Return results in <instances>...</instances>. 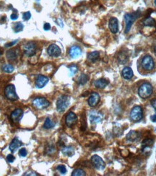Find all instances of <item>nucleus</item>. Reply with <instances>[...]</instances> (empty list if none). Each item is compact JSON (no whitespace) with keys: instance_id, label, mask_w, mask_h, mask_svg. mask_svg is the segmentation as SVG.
<instances>
[{"instance_id":"nucleus-1","label":"nucleus","mask_w":156,"mask_h":176,"mask_svg":"<svg viewBox=\"0 0 156 176\" xmlns=\"http://www.w3.org/2000/svg\"><path fill=\"white\" fill-rule=\"evenodd\" d=\"M140 15V12H134L132 13H127L124 15V20H125V33H129L131 29L132 24Z\"/></svg>"},{"instance_id":"nucleus-2","label":"nucleus","mask_w":156,"mask_h":176,"mask_svg":"<svg viewBox=\"0 0 156 176\" xmlns=\"http://www.w3.org/2000/svg\"><path fill=\"white\" fill-rule=\"evenodd\" d=\"M153 87L150 83L145 82L140 86L138 90L139 96L142 99H146L151 96L153 93Z\"/></svg>"},{"instance_id":"nucleus-3","label":"nucleus","mask_w":156,"mask_h":176,"mask_svg":"<svg viewBox=\"0 0 156 176\" xmlns=\"http://www.w3.org/2000/svg\"><path fill=\"white\" fill-rule=\"evenodd\" d=\"M70 102V98L67 95H62L56 102V109L59 112H64L68 108Z\"/></svg>"},{"instance_id":"nucleus-4","label":"nucleus","mask_w":156,"mask_h":176,"mask_svg":"<svg viewBox=\"0 0 156 176\" xmlns=\"http://www.w3.org/2000/svg\"><path fill=\"white\" fill-rule=\"evenodd\" d=\"M130 118L132 121L134 122H138L141 121L143 118V110L140 106H137L132 108L131 113H130Z\"/></svg>"},{"instance_id":"nucleus-5","label":"nucleus","mask_w":156,"mask_h":176,"mask_svg":"<svg viewBox=\"0 0 156 176\" xmlns=\"http://www.w3.org/2000/svg\"><path fill=\"white\" fill-rule=\"evenodd\" d=\"M33 105L38 110H43L50 106V102L44 98H36L33 100Z\"/></svg>"},{"instance_id":"nucleus-6","label":"nucleus","mask_w":156,"mask_h":176,"mask_svg":"<svg viewBox=\"0 0 156 176\" xmlns=\"http://www.w3.org/2000/svg\"><path fill=\"white\" fill-rule=\"evenodd\" d=\"M5 94L7 99L12 100V101L18 99V96L16 93L15 87L13 85H9L5 87Z\"/></svg>"},{"instance_id":"nucleus-7","label":"nucleus","mask_w":156,"mask_h":176,"mask_svg":"<svg viewBox=\"0 0 156 176\" xmlns=\"http://www.w3.org/2000/svg\"><path fill=\"white\" fill-rule=\"evenodd\" d=\"M36 49L37 46L35 43H34L33 41H30L28 42L24 46L23 51H24V53L26 56H33V55H35V52H36Z\"/></svg>"},{"instance_id":"nucleus-8","label":"nucleus","mask_w":156,"mask_h":176,"mask_svg":"<svg viewBox=\"0 0 156 176\" xmlns=\"http://www.w3.org/2000/svg\"><path fill=\"white\" fill-rule=\"evenodd\" d=\"M90 161H91L92 165L99 170H103L106 167V164H105V162L103 161V159L98 155H96V154L92 157Z\"/></svg>"},{"instance_id":"nucleus-9","label":"nucleus","mask_w":156,"mask_h":176,"mask_svg":"<svg viewBox=\"0 0 156 176\" xmlns=\"http://www.w3.org/2000/svg\"><path fill=\"white\" fill-rule=\"evenodd\" d=\"M142 67L147 71H151L153 70L155 64H154L153 58L152 56L147 55L144 56V58L142 60Z\"/></svg>"},{"instance_id":"nucleus-10","label":"nucleus","mask_w":156,"mask_h":176,"mask_svg":"<svg viewBox=\"0 0 156 176\" xmlns=\"http://www.w3.org/2000/svg\"><path fill=\"white\" fill-rule=\"evenodd\" d=\"M48 54L51 57H58L61 54V49L56 44H51L48 48Z\"/></svg>"},{"instance_id":"nucleus-11","label":"nucleus","mask_w":156,"mask_h":176,"mask_svg":"<svg viewBox=\"0 0 156 176\" xmlns=\"http://www.w3.org/2000/svg\"><path fill=\"white\" fill-rule=\"evenodd\" d=\"M77 121V116H76L75 114H74L73 112H69L68 114L67 115L66 119H65V123L67 126L71 128L73 126L76 124Z\"/></svg>"},{"instance_id":"nucleus-12","label":"nucleus","mask_w":156,"mask_h":176,"mask_svg":"<svg viewBox=\"0 0 156 176\" xmlns=\"http://www.w3.org/2000/svg\"><path fill=\"white\" fill-rule=\"evenodd\" d=\"M48 81H49V79L47 77L44 76V75H39L35 79V86L37 88L41 89L47 85Z\"/></svg>"},{"instance_id":"nucleus-13","label":"nucleus","mask_w":156,"mask_h":176,"mask_svg":"<svg viewBox=\"0 0 156 176\" xmlns=\"http://www.w3.org/2000/svg\"><path fill=\"white\" fill-rule=\"evenodd\" d=\"M101 97L97 93H92L88 98V104L90 107H96L99 103Z\"/></svg>"},{"instance_id":"nucleus-14","label":"nucleus","mask_w":156,"mask_h":176,"mask_svg":"<svg viewBox=\"0 0 156 176\" xmlns=\"http://www.w3.org/2000/svg\"><path fill=\"white\" fill-rule=\"evenodd\" d=\"M109 27L111 33H114V34L117 33L119 31V21H118L117 18H111L109 20Z\"/></svg>"},{"instance_id":"nucleus-15","label":"nucleus","mask_w":156,"mask_h":176,"mask_svg":"<svg viewBox=\"0 0 156 176\" xmlns=\"http://www.w3.org/2000/svg\"><path fill=\"white\" fill-rule=\"evenodd\" d=\"M82 54V50L80 48L77 46H73L70 48L69 51V55L71 58H76L81 56Z\"/></svg>"},{"instance_id":"nucleus-16","label":"nucleus","mask_w":156,"mask_h":176,"mask_svg":"<svg viewBox=\"0 0 156 176\" xmlns=\"http://www.w3.org/2000/svg\"><path fill=\"white\" fill-rule=\"evenodd\" d=\"M23 111L22 109L18 108L15 109L13 112L11 114V119L14 122H19L23 118Z\"/></svg>"},{"instance_id":"nucleus-17","label":"nucleus","mask_w":156,"mask_h":176,"mask_svg":"<svg viewBox=\"0 0 156 176\" xmlns=\"http://www.w3.org/2000/svg\"><path fill=\"white\" fill-rule=\"evenodd\" d=\"M103 118L102 114L98 112H92L90 115V121L91 123H97L101 122Z\"/></svg>"},{"instance_id":"nucleus-18","label":"nucleus","mask_w":156,"mask_h":176,"mask_svg":"<svg viewBox=\"0 0 156 176\" xmlns=\"http://www.w3.org/2000/svg\"><path fill=\"white\" fill-rule=\"evenodd\" d=\"M21 146H22V142L18 138L15 137L10 144V150L12 152H14Z\"/></svg>"},{"instance_id":"nucleus-19","label":"nucleus","mask_w":156,"mask_h":176,"mask_svg":"<svg viewBox=\"0 0 156 176\" xmlns=\"http://www.w3.org/2000/svg\"><path fill=\"white\" fill-rule=\"evenodd\" d=\"M122 77L125 79H131L133 77V71L130 67H124L122 70Z\"/></svg>"},{"instance_id":"nucleus-20","label":"nucleus","mask_w":156,"mask_h":176,"mask_svg":"<svg viewBox=\"0 0 156 176\" xmlns=\"http://www.w3.org/2000/svg\"><path fill=\"white\" fill-rule=\"evenodd\" d=\"M109 84V82L107 80V79H104V78H101L95 82L94 85H95V87L97 88H99V89H103V88L106 87Z\"/></svg>"},{"instance_id":"nucleus-21","label":"nucleus","mask_w":156,"mask_h":176,"mask_svg":"<svg viewBox=\"0 0 156 176\" xmlns=\"http://www.w3.org/2000/svg\"><path fill=\"white\" fill-rule=\"evenodd\" d=\"M18 50L15 49L9 50V51L7 52V54H6L7 59L10 60V61L15 60L17 57H18Z\"/></svg>"},{"instance_id":"nucleus-22","label":"nucleus","mask_w":156,"mask_h":176,"mask_svg":"<svg viewBox=\"0 0 156 176\" xmlns=\"http://www.w3.org/2000/svg\"><path fill=\"white\" fill-rule=\"evenodd\" d=\"M62 154L65 156L67 157H72L75 154V150L72 146H65L62 150Z\"/></svg>"},{"instance_id":"nucleus-23","label":"nucleus","mask_w":156,"mask_h":176,"mask_svg":"<svg viewBox=\"0 0 156 176\" xmlns=\"http://www.w3.org/2000/svg\"><path fill=\"white\" fill-rule=\"evenodd\" d=\"M139 137H140V134H138V132L131 131L128 134L127 136H126V138H127V139L129 140V141L135 142L138 139Z\"/></svg>"},{"instance_id":"nucleus-24","label":"nucleus","mask_w":156,"mask_h":176,"mask_svg":"<svg viewBox=\"0 0 156 176\" xmlns=\"http://www.w3.org/2000/svg\"><path fill=\"white\" fill-rule=\"evenodd\" d=\"M99 56H100V54H99L98 51H93L88 54V58L90 61V62H95L98 59Z\"/></svg>"},{"instance_id":"nucleus-25","label":"nucleus","mask_w":156,"mask_h":176,"mask_svg":"<svg viewBox=\"0 0 156 176\" xmlns=\"http://www.w3.org/2000/svg\"><path fill=\"white\" fill-rule=\"evenodd\" d=\"M142 23L145 26H155L156 22L153 18L149 17V18L145 19V20L142 21Z\"/></svg>"},{"instance_id":"nucleus-26","label":"nucleus","mask_w":156,"mask_h":176,"mask_svg":"<svg viewBox=\"0 0 156 176\" xmlns=\"http://www.w3.org/2000/svg\"><path fill=\"white\" fill-rule=\"evenodd\" d=\"M54 126H55V123L54 121H52L50 118H47L46 119L45 123L43 124V128L46 129H50L54 128Z\"/></svg>"},{"instance_id":"nucleus-27","label":"nucleus","mask_w":156,"mask_h":176,"mask_svg":"<svg viewBox=\"0 0 156 176\" xmlns=\"http://www.w3.org/2000/svg\"><path fill=\"white\" fill-rule=\"evenodd\" d=\"M88 75H86V74H81L80 76L79 77V78H78V84L79 85H84L85 84L87 83V82L88 81Z\"/></svg>"},{"instance_id":"nucleus-28","label":"nucleus","mask_w":156,"mask_h":176,"mask_svg":"<svg viewBox=\"0 0 156 176\" xmlns=\"http://www.w3.org/2000/svg\"><path fill=\"white\" fill-rule=\"evenodd\" d=\"M2 70L6 73H12L14 71V67L11 64H4L3 66H2Z\"/></svg>"},{"instance_id":"nucleus-29","label":"nucleus","mask_w":156,"mask_h":176,"mask_svg":"<svg viewBox=\"0 0 156 176\" xmlns=\"http://www.w3.org/2000/svg\"><path fill=\"white\" fill-rule=\"evenodd\" d=\"M85 172L82 169H75L72 173V176H85Z\"/></svg>"},{"instance_id":"nucleus-30","label":"nucleus","mask_w":156,"mask_h":176,"mask_svg":"<svg viewBox=\"0 0 156 176\" xmlns=\"http://www.w3.org/2000/svg\"><path fill=\"white\" fill-rule=\"evenodd\" d=\"M23 29V25L21 23V22H18V23L15 24L14 28V30L15 33H19L20 31H22Z\"/></svg>"},{"instance_id":"nucleus-31","label":"nucleus","mask_w":156,"mask_h":176,"mask_svg":"<svg viewBox=\"0 0 156 176\" xmlns=\"http://www.w3.org/2000/svg\"><path fill=\"white\" fill-rule=\"evenodd\" d=\"M69 71H70V76H73L74 74H76L77 72V66L76 65H71V66H69Z\"/></svg>"},{"instance_id":"nucleus-32","label":"nucleus","mask_w":156,"mask_h":176,"mask_svg":"<svg viewBox=\"0 0 156 176\" xmlns=\"http://www.w3.org/2000/svg\"><path fill=\"white\" fill-rule=\"evenodd\" d=\"M57 170L60 171V173H62V174H65L67 173L66 167H65L64 165H59V166L57 167Z\"/></svg>"},{"instance_id":"nucleus-33","label":"nucleus","mask_w":156,"mask_h":176,"mask_svg":"<svg viewBox=\"0 0 156 176\" xmlns=\"http://www.w3.org/2000/svg\"><path fill=\"white\" fill-rule=\"evenodd\" d=\"M23 20H25V21H28L31 19V14L30 12H24L23 14Z\"/></svg>"},{"instance_id":"nucleus-34","label":"nucleus","mask_w":156,"mask_h":176,"mask_svg":"<svg viewBox=\"0 0 156 176\" xmlns=\"http://www.w3.org/2000/svg\"><path fill=\"white\" fill-rule=\"evenodd\" d=\"M55 147H54V146H49V147H48L47 149H46V154H52V153H54V152H55Z\"/></svg>"},{"instance_id":"nucleus-35","label":"nucleus","mask_w":156,"mask_h":176,"mask_svg":"<svg viewBox=\"0 0 156 176\" xmlns=\"http://www.w3.org/2000/svg\"><path fill=\"white\" fill-rule=\"evenodd\" d=\"M27 154H28V152H27V150L25 148H22L19 150V154H20V157L24 158V157L27 155Z\"/></svg>"},{"instance_id":"nucleus-36","label":"nucleus","mask_w":156,"mask_h":176,"mask_svg":"<svg viewBox=\"0 0 156 176\" xmlns=\"http://www.w3.org/2000/svg\"><path fill=\"white\" fill-rule=\"evenodd\" d=\"M14 160H15V158H14V157L12 155V154H9V155H7V160L8 162H10V163L13 162Z\"/></svg>"},{"instance_id":"nucleus-37","label":"nucleus","mask_w":156,"mask_h":176,"mask_svg":"<svg viewBox=\"0 0 156 176\" xmlns=\"http://www.w3.org/2000/svg\"><path fill=\"white\" fill-rule=\"evenodd\" d=\"M143 144L145 146H148V145H150V144H153V141L150 139H146V140H145L144 142H143Z\"/></svg>"},{"instance_id":"nucleus-38","label":"nucleus","mask_w":156,"mask_h":176,"mask_svg":"<svg viewBox=\"0 0 156 176\" xmlns=\"http://www.w3.org/2000/svg\"><path fill=\"white\" fill-rule=\"evenodd\" d=\"M43 29L45 30H49L51 29V25L48 23V22H46V23L43 25Z\"/></svg>"},{"instance_id":"nucleus-39","label":"nucleus","mask_w":156,"mask_h":176,"mask_svg":"<svg viewBox=\"0 0 156 176\" xmlns=\"http://www.w3.org/2000/svg\"><path fill=\"white\" fill-rule=\"evenodd\" d=\"M17 42H18V41H13V42H11V43H8L6 44L5 46H6V47H10V46H13V45H14V44H15V43H17Z\"/></svg>"},{"instance_id":"nucleus-40","label":"nucleus","mask_w":156,"mask_h":176,"mask_svg":"<svg viewBox=\"0 0 156 176\" xmlns=\"http://www.w3.org/2000/svg\"><path fill=\"white\" fill-rule=\"evenodd\" d=\"M10 18H11L12 20H17V19L18 18V14H16L15 13H13V14H11V16H10Z\"/></svg>"},{"instance_id":"nucleus-41","label":"nucleus","mask_w":156,"mask_h":176,"mask_svg":"<svg viewBox=\"0 0 156 176\" xmlns=\"http://www.w3.org/2000/svg\"><path fill=\"white\" fill-rule=\"evenodd\" d=\"M151 105H152V106L153 107V108L155 109V110L156 111V99L152 100V101H151Z\"/></svg>"},{"instance_id":"nucleus-42","label":"nucleus","mask_w":156,"mask_h":176,"mask_svg":"<svg viewBox=\"0 0 156 176\" xmlns=\"http://www.w3.org/2000/svg\"><path fill=\"white\" fill-rule=\"evenodd\" d=\"M150 119H151V121H153V122L156 123V114H155V115H153V116H152Z\"/></svg>"},{"instance_id":"nucleus-43","label":"nucleus","mask_w":156,"mask_h":176,"mask_svg":"<svg viewBox=\"0 0 156 176\" xmlns=\"http://www.w3.org/2000/svg\"><path fill=\"white\" fill-rule=\"evenodd\" d=\"M155 6H156V0H155Z\"/></svg>"},{"instance_id":"nucleus-44","label":"nucleus","mask_w":156,"mask_h":176,"mask_svg":"<svg viewBox=\"0 0 156 176\" xmlns=\"http://www.w3.org/2000/svg\"><path fill=\"white\" fill-rule=\"evenodd\" d=\"M155 53H156V46H155Z\"/></svg>"},{"instance_id":"nucleus-45","label":"nucleus","mask_w":156,"mask_h":176,"mask_svg":"<svg viewBox=\"0 0 156 176\" xmlns=\"http://www.w3.org/2000/svg\"><path fill=\"white\" fill-rule=\"evenodd\" d=\"M1 54H2V53H1V51H0V56H1Z\"/></svg>"},{"instance_id":"nucleus-46","label":"nucleus","mask_w":156,"mask_h":176,"mask_svg":"<svg viewBox=\"0 0 156 176\" xmlns=\"http://www.w3.org/2000/svg\"><path fill=\"white\" fill-rule=\"evenodd\" d=\"M37 1H39V0H37Z\"/></svg>"},{"instance_id":"nucleus-47","label":"nucleus","mask_w":156,"mask_h":176,"mask_svg":"<svg viewBox=\"0 0 156 176\" xmlns=\"http://www.w3.org/2000/svg\"><path fill=\"white\" fill-rule=\"evenodd\" d=\"M155 131H156V129H155Z\"/></svg>"}]
</instances>
